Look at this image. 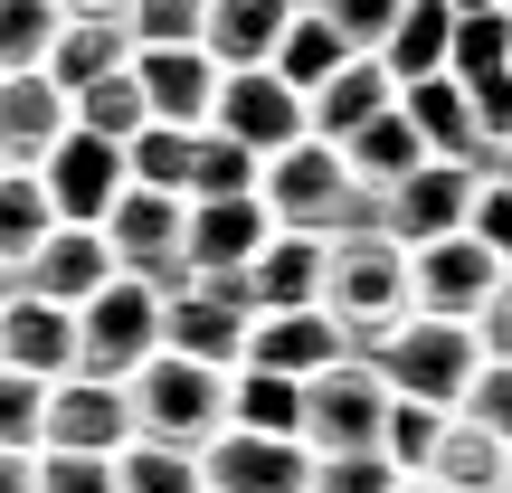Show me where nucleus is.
Wrapping results in <instances>:
<instances>
[{"mask_svg":"<svg viewBox=\"0 0 512 493\" xmlns=\"http://www.w3.org/2000/svg\"><path fill=\"white\" fill-rule=\"evenodd\" d=\"M256 200H266V219L294 228V238H370V228H380V190H361L351 162L332 143H313V133L266 162Z\"/></svg>","mask_w":512,"mask_h":493,"instance_id":"obj_1","label":"nucleus"},{"mask_svg":"<svg viewBox=\"0 0 512 493\" xmlns=\"http://www.w3.org/2000/svg\"><path fill=\"white\" fill-rule=\"evenodd\" d=\"M323 313L351 332V351H370L380 332H399L408 313H418V294H408V247L399 238H332V266H323Z\"/></svg>","mask_w":512,"mask_h":493,"instance_id":"obj_2","label":"nucleus"},{"mask_svg":"<svg viewBox=\"0 0 512 493\" xmlns=\"http://www.w3.org/2000/svg\"><path fill=\"white\" fill-rule=\"evenodd\" d=\"M370 370L389 380V399H418V408H446L456 418L465 389H475L484 351H475V323H437V313H408L399 332L370 342Z\"/></svg>","mask_w":512,"mask_h":493,"instance_id":"obj_3","label":"nucleus"},{"mask_svg":"<svg viewBox=\"0 0 512 493\" xmlns=\"http://www.w3.org/2000/svg\"><path fill=\"white\" fill-rule=\"evenodd\" d=\"M124 399H133V437L190 446V456H200V446L228 427V370L181 361V351H152V361L124 380Z\"/></svg>","mask_w":512,"mask_h":493,"instance_id":"obj_4","label":"nucleus"},{"mask_svg":"<svg viewBox=\"0 0 512 493\" xmlns=\"http://www.w3.org/2000/svg\"><path fill=\"white\" fill-rule=\"evenodd\" d=\"M162 285H143V275H114L95 304H76V370H95V380H133V370L162 351Z\"/></svg>","mask_w":512,"mask_h":493,"instance_id":"obj_5","label":"nucleus"},{"mask_svg":"<svg viewBox=\"0 0 512 493\" xmlns=\"http://www.w3.org/2000/svg\"><path fill=\"white\" fill-rule=\"evenodd\" d=\"M105 247L124 275H143V285L181 294L190 285V200H171V190H143L133 181L124 200L105 209Z\"/></svg>","mask_w":512,"mask_h":493,"instance_id":"obj_6","label":"nucleus"},{"mask_svg":"<svg viewBox=\"0 0 512 493\" xmlns=\"http://www.w3.org/2000/svg\"><path fill=\"white\" fill-rule=\"evenodd\" d=\"M380 427H389V380L370 370V351L304 380V456H361V446H380Z\"/></svg>","mask_w":512,"mask_h":493,"instance_id":"obj_7","label":"nucleus"},{"mask_svg":"<svg viewBox=\"0 0 512 493\" xmlns=\"http://www.w3.org/2000/svg\"><path fill=\"white\" fill-rule=\"evenodd\" d=\"M475 162H418L399 190L380 200V238H399L408 256L437 247V238H465V219H475Z\"/></svg>","mask_w":512,"mask_h":493,"instance_id":"obj_8","label":"nucleus"},{"mask_svg":"<svg viewBox=\"0 0 512 493\" xmlns=\"http://www.w3.org/2000/svg\"><path fill=\"white\" fill-rule=\"evenodd\" d=\"M209 133L238 143V152H256V162H275V152H294L313 124H304V95H294L275 67H247V76H219V114H209Z\"/></svg>","mask_w":512,"mask_h":493,"instance_id":"obj_9","label":"nucleus"},{"mask_svg":"<svg viewBox=\"0 0 512 493\" xmlns=\"http://www.w3.org/2000/svg\"><path fill=\"white\" fill-rule=\"evenodd\" d=\"M38 181H48L57 228H105V209L133 190V171H124V143H105V133H76V124H67V143L38 162Z\"/></svg>","mask_w":512,"mask_h":493,"instance_id":"obj_10","label":"nucleus"},{"mask_svg":"<svg viewBox=\"0 0 512 493\" xmlns=\"http://www.w3.org/2000/svg\"><path fill=\"white\" fill-rule=\"evenodd\" d=\"M503 275L512 266L484 238H437V247L408 256V294H418V313H437V323H475V313L494 304Z\"/></svg>","mask_w":512,"mask_h":493,"instance_id":"obj_11","label":"nucleus"},{"mask_svg":"<svg viewBox=\"0 0 512 493\" xmlns=\"http://www.w3.org/2000/svg\"><path fill=\"white\" fill-rule=\"evenodd\" d=\"M124 446H133V399H124V380L76 370V380L48 389V446H38V456H124Z\"/></svg>","mask_w":512,"mask_h":493,"instance_id":"obj_12","label":"nucleus"},{"mask_svg":"<svg viewBox=\"0 0 512 493\" xmlns=\"http://www.w3.org/2000/svg\"><path fill=\"white\" fill-rule=\"evenodd\" d=\"M200 484L209 493H313V456H304V437L219 427V437L200 446Z\"/></svg>","mask_w":512,"mask_h":493,"instance_id":"obj_13","label":"nucleus"},{"mask_svg":"<svg viewBox=\"0 0 512 493\" xmlns=\"http://www.w3.org/2000/svg\"><path fill=\"white\" fill-rule=\"evenodd\" d=\"M133 86H143V114L171 133H209V114H219L209 48H133Z\"/></svg>","mask_w":512,"mask_h":493,"instance_id":"obj_14","label":"nucleus"},{"mask_svg":"<svg viewBox=\"0 0 512 493\" xmlns=\"http://www.w3.org/2000/svg\"><path fill=\"white\" fill-rule=\"evenodd\" d=\"M0 370H19V380H48V389L76 380V313L19 285L10 304H0Z\"/></svg>","mask_w":512,"mask_h":493,"instance_id":"obj_15","label":"nucleus"},{"mask_svg":"<svg viewBox=\"0 0 512 493\" xmlns=\"http://www.w3.org/2000/svg\"><path fill=\"white\" fill-rule=\"evenodd\" d=\"M332 361H351V332L332 323L323 304H313V313H256V323H247V361H238V370H275V380H323Z\"/></svg>","mask_w":512,"mask_h":493,"instance_id":"obj_16","label":"nucleus"},{"mask_svg":"<svg viewBox=\"0 0 512 493\" xmlns=\"http://www.w3.org/2000/svg\"><path fill=\"white\" fill-rule=\"evenodd\" d=\"M67 124H76L67 86H57L48 67H38V76H0V162H10V171H38L57 143H67Z\"/></svg>","mask_w":512,"mask_h":493,"instance_id":"obj_17","label":"nucleus"},{"mask_svg":"<svg viewBox=\"0 0 512 493\" xmlns=\"http://www.w3.org/2000/svg\"><path fill=\"white\" fill-rule=\"evenodd\" d=\"M323 266H332V238L275 228V238L256 247V266H247V304L256 313H313L323 304Z\"/></svg>","mask_w":512,"mask_h":493,"instance_id":"obj_18","label":"nucleus"},{"mask_svg":"<svg viewBox=\"0 0 512 493\" xmlns=\"http://www.w3.org/2000/svg\"><path fill=\"white\" fill-rule=\"evenodd\" d=\"M294 10L304 0H209V67L219 76H247V67H275V48H285Z\"/></svg>","mask_w":512,"mask_h":493,"instance_id":"obj_19","label":"nucleus"},{"mask_svg":"<svg viewBox=\"0 0 512 493\" xmlns=\"http://www.w3.org/2000/svg\"><path fill=\"white\" fill-rule=\"evenodd\" d=\"M114 275H124V266H114L105 228H57V238H48V247L29 256V275H19V285H29V294H48V304H67V313H76V304H95V294H105Z\"/></svg>","mask_w":512,"mask_h":493,"instance_id":"obj_20","label":"nucleus"},{"mask_svg":"<svg viewBox=\"0 0 512 493\" xmlns=\"http://www.w3.org/2000/svg\"><path fill=\"white\" fill-rule=\"evenodd\" d=\"M266 238V200H190V275H247Z\"/></svg>","mask_w":512,"mask_h":493,"instance_id":"obj_21","label":"nucleus"},{"mask_svg":"<svg viewBox=\"0 0 512 493\" xmlns=\"http://www.w3.org/2000/svg\"><path fill=\"white\" fill-rule=\"evenodd\" d=\"M389 105H399L389 67H380V57H351L332 86H313V95H304V124H313V143H351V133H361L370 114H389Z\"/></svg>","mask_w":512,"mask_h":493,"instance_id":"obj_22","label":"nucleus"},{"mask_svg":"<svg viewBox=\"0 0 512 493\" xmlns=\"http://www.w3.org/2000/svg\"><path fill=\"white\" fill-rule=\"evenodd\" d=\"M399 114L418 124L427 162H475L484 171V143H475V105H465L456 76H418V86H399Z\"/></svg>","mask_w":512,"mask_h":493,"instance_id":"obj_23","label":"nucleus"},{"mask_svg":"<svg viewBox=\"0 0 512 493\" xmlns=\"http://www.w3.org/2000/svg\"><path fill=\"white\" fill-rule=\"evenodd\" d=\"M133 67V29L114 10H95V19H67L57 29V48H48V76L67 95H86V86H105V76H124Z\"/></svg>","mask_w":512,"mask_h":493,"instance_id":"obj_24","label":"nucleus"},{"mask_svg":"<svg viewBox=\"0 0 512 493\" xmlns=\"http://www.w3.org/2000/svg\"><path fill=\"white\" fill-rule=\"evenodd\" d=\"M503 475H512V446L484 437L475 418H446L437 427V456H427L418 484H437V493H503Z\"/></svg>","mask_w":512,"mask_h":493,"instance_id":"obj_25","label":"nucleus"},{"mask_svg":"<svg viewBox=\"0 0 512 493\" xmlns=\"http://www.w3.org/2000/svg\"><path fill=\"white\" fill-rule=\"evenodd\" d=\"M332 152H342V162H351V181H361V190H380V200H389V190H399L408 171L427 162V143H418V124H408L399 105H389V114H370V124L351 133V143H332Z\"/></svg>","mask_w":512,"mask_h":493,"instance_id":"obj_26","label":"nucleus"},{"mask_svg":"<svg viewBox=\"0 0 512 493\" xmlns=\"http://www.w3.org/2000/svg\"><path fill=\"white\" fill-rule=\"evenodd\" d=\"M446 48H456V10L446 0H408L399 29L380 38V67H389V86H418V76H446Z\"/></svg>","mask_w":512,"mask_h":493,"instance_id":"obj_27","label":"nucleus"},{"mask_svg":"<svg viewBox=\"0 0 512 493\" xmlns=\"http://www.w3.org/2000/svg\"><path fill=\"white\" fill-rule=\"evenodd\" d=\"M351 57H361V48H351V38H342V29H332V19L304 0V10H294V29H285V48H275V76H285L294 95H313V86H332Z\"/></svg>","mask_w":512,"mask_h":493,"instance_id":"obj_28","label":"nucleus"},{"mask_svg":"<svg viewBox=\"0 0 512 493\" xmlns=\"http://www.w3.org/2000/svg\"><path fill=\"white\" fill-rule=\"evenodd\" d=\"M228 427H247V437H304V380L228 370Z\"/></svg>","mask_w":512,"mask_h":493,"instance_id":"obj_29","label":"nucleus"},{"mask_svg":"<svg viewBox=\"0 0 512 493\" xmlns=\"http://www.w3.org/2000/svg\"><path fill=\"white\" fill-rule=\"evenodd\" d=\"M57 238V209H48V181L38 171H0V266L29 275V256Z\"/></svg>","mask_w":512,"mask_h":493,"instance_id":"obj_30","label":"nucleus"},{"mask_svg":"<svg viewBox=\"0 0 512 493\" xmlns=\"http://www.w3.org/2000/svg\"><path fill=\"white\" fill-rule=\"evenodd\" d=\"M57 29H67L57 0H0V76H38L48 48H57Z\"/></svg>","mask_w":512,"mask_h":493,"instance_id":"obj_31","label":"nucleus"},{"mask_svg":"<svg viewBox=\"0 0 512 493\" xmlns=\"http://www.w3.org/2000/svg\"><path fill=\"white\" fill-rule=\"evenodd\" d=\"M190 152H200V133H171V124H143L124 143V171L143 190H171V200H190Z\"/></svg>","mask_w":512,"mask_h":493,"instance_id":"obj_32","label":"nucleus"},{"mask_svg":"<svg viewBox=\"0 0 512 493\" xmlns=\"http://www.w3.org/2000/svg\"><path fill=\"white\" fill-rule=\"evenodd\" d=\"M503 67H512V10H465L456 48H446V76L475 86V76H503Z\"/></svg>","mask_w":512,"mask_h":493,"instance_id":"obj_33","label":"nucleus"},{"mask_svg":"<svg viewBox=\"0 0 512 493\" xmlns=\"http://www.w3.org/2000/svg\"><path fill=\"white\" fill-rule=\"evenodd\" d=\"M114 484L124 493H209L190 446H152V437H133L124 456H114Z\"/></svg>","mask_w":512,"mask_h":493,"instance_id":"obj_34","label":"nucleus"},{"mask_svg":"<svg viewBox=\"0 0 512 493\" xmlns=\"http://www.w3.org/2000/svg\"><path fill=\"white\" fill-rule=\"evenodd\" d=\"M67 114H76V133H105V143H133V133L152 124V114H143V86H133V67L105 76V86H86V95H67Z\"/></svg>","mask_w":512,"mask_h":493,"instance_id":"obj_35","label":"nucleus"},{"mask_svg":"<svg viewBox=\"0 0 512 493\" xmlns=\"http://www.w3.org/2000/svg\"><path fill=\"white\" fill-rule=\"evenodd\" d=\"M256 181H266V162H256V152L200 133V152H190V200H256Z\"/></svg>","mask_w":512,"mask_h":493,"instance_id":"obj_36","label":"nucleus"},{"mask_svg":"<svg viewBox=\"0 0 512 493\" xmlns=\"http://www.w3.org/2000/svg\"><path fill=\"white\" fill-rule=\"evenodd\" d=\"M133 48H200L209 38V0H124Z\"/></svg>","mask_w":512,"mask_h":493,"instance_id":"obj_37","label":"nucleus"},{"mask_svg":"<svg viewBox=\"0 0 512 493\" xmlns=\"http://www.w3.org/2000/svg\"><path fill=\"white\" fill-rule=\"evenodd\" d=\"M437 427H446V408H418V399H389V427H380V456L399 465L408 484L427 475V456H437Z\"/></svg>","mask_w":512,"mask_h":493,"instance_id":"obj_38","label":"nucleus"},{"mask_svg":"<svg viewBox=\"0 0 512 493\" xmlns=\"http://www.w3.org/2000/svg\"><path fill=\"white\" fill-rule=\"evenodd\" d=\"M0 446H10V456H38V446H48V380L0 370Z\"/></svg>","mask_w":512,"mask_h":493,"instance_id":"obj_39","label":"nucleus"},{"mask_svg":"<svg viewBox=\"0 0 512 493\" xmlns=\"http://www.w3.org/2000/svg\"><path fill=\"white\" fill-rule=\"evenodd\" d=\"M408 475L380 456V446H361V456H313V493H399Z\"/></svg>","mask_w":512,"mask_h":493,"instance_id":"obj_40","label":"nucleus"},{"mask_svg":"<svg viewBox=\"0 0 512 493\" xmlns=\"http://www.w3.org/2000/svg\"><path fill=\"white\" fill-rule=\"evenodd\" d=\"M313 10H323L332 29H342L351 48H361V57H380V38L399 29V10H408V0H313Z\"/></svg>","mask_w":512,"mask_h":493,"instance_id":"obj_41","label":"nucleus"},{"mask_svg":"<svg viewBox=\"0 0 512 493\" xmlns=\"http://www.w3.org/2000/svg\"><path fill=\"white\" fill-rule=\"evenodd\" d=\"M456 418H475L484 437H503V446H512V361H484V370H475V389H465Z\"/></svg>","mask_w":512,"mask_h":493,"instance_id":"obj_42","label":"nucleus"},{"mask_svg":"<svg viewBox=\"0 0 512 493\" xmlns=\"http://www.w3.org/2000/svg\"><path fill=\"white\" fill-rule=\"evenodd\" d=\"M465 105H475V143H484V162H494V152L512 143V67H503V76H475V86H465Z\"/></svg>","mask_w":512,"mask_h":493,"instance_id":"obj_43","label":"nucleus"},{"mask_svg":"<svg viewBox=\"0 0 512 493\" xmlns=\"http://www.w3.org/2000/svg\"><path fill=\"white\" fill-rule=\"evenodd\" d=\"M38 493H124L114 456H38Z\"/></svg>","mask_w":512,"mask_h":493,"instance_id":"obj_44","label":"nucleus"},{"mask_svg":"<svg viewBox=\"0 0 512 493\" xmlns=\"http://www.w3.org/2000/svg\"><path fill=\"white\" fill-rule=\"evenodd\" d=\"M465 238H484V247H494L503 266H512V190L494 181V171L475 181V219H465Z\"/></svg>","mask_w":512,"mask_h":493,"instance_id":"obj_45","label":"nucleus"},{"mask_svg":"<svg viewBox=\"0 0 512 493\" xmlns=\"http://www.w3.org/2000/svg\"><path fill=\"white\" fill-rule=\"evenodd\" d=\"M475 351H484V361H512V275L494 285V304L475 313Z\"/></svg>","mask_w":512,"mask_h":493,"instance_id":"obj_46","label":"nucleus"},{"mask_svg":"<svg viewBox=\"0 0 512 493\" xmlns=\"http://www.w3.org/2000/svg\"><path fill=\"white\" fill-rule=\"evenodd\" d=\"M0 493H38V456H10L0 446Z\"/></svg>","mask_w":512,"mask_h":493,"instance_id":"obj_47","label":"nucleus"},{"mask_svg":"<svg viewBox=\"0 0 512 493\" xmlns=\"http://www.w3.org/2000/svg\"><path fill=\"white\" fill-rule=\"evenodd\" d=\"M57 10H67V19H95V10H114V19H124V0H57Z\"/></svg>","mask_w":512,"mask_h":493,"instance_id":"obj_48","label":"nucleus"},{"mask_svg":"<svg viewBox=\"0 0 512 493\" xmlns=\"http://www.w3.org/2000/svg\"><path fill=\"white\" fill-rule=\"evenodd\" d=\"M484 171H494V181H503V190H512V143H503V152H494V162H484Z\"/></svg>","mask_w":512,"mask_h":493,"instance_id":"obj_49","label":"nucleus"},{"mask_svg":"<svg viewBox=\"0 0 512 493\" xmlns=\"http://www.w3.org/2000/svg\"><path fill=\"white\" fill-rule=\"evenodd\" d=\"M446 10H456V19H465V10H512V0H446Z\"/></svg>","mask_w":512,"mask_h":493,"instance_id":"obj_50","label":"nucleus"},{"mask_svg":"<svg viewBox=\"0 0 512 493\" xmlns=\"http://www.w3.org/2000/svg\"><path fill=\"white\" fill-rule=\"evenodd\" d=\"M10 294H19V275H10V266H0V304H10Z\"/></svg>","mask_w":512,"mask_h":493,"instance_id":"obj_51","label":"nucleus"},{"mask_svg":"<svg viewBox=\"0 0 512 493\" xmlns=\"http://www.w3.org/2000/svg\"><path fill=\"white\" fill-rule=\"evenodd\" d=\"M399 493H437V484H399Z\"/></svg>","mask_w":512,"mask_h":493,"instance_id":"obj_52","label":"nucleus"},{"mask_svg":"<svg viewBox=\"0 0 512 493\" xmlns=\"http://www.w3.org/2000/svg\"><path fill=\"white\" fill-rule=\"evenodd\" d=\"M503 493H512V475H503Z\"/></svg>","mask_w":512,"mask_h":493,"instance_id":"obj_53","label":"nucleus"},{"mask_svg":"<svg viewBox=\"0 0 512 493\" xmlns=\"http://www.w3.org/2000/svg\"><path fill=\"white\" fill-rule=\"evenodd\" d=\"M0 171H10V162H0Z\"/></svg>","mask_w":512,"mask_h":493,"instance_id":"obj_54","label":"nucleus"}]
</instances>
